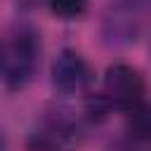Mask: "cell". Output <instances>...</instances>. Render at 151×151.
Instances as JSON below:
<instances>
[{"label": "cell", "mask_w": 151, "mask_h": 151, "mask_svg": "<svg viewBox=\"0 0 151 151\" xmlns=\"http://www.w3.org/2000/svg\"><path fill=\"white\" fill-rule=\"evenodd\" d=\"M52 87L59 94H78L90 83V66L76 50H61L52 61Z\"/></svg>", "instance_id": "4"}, {"label": "cell", "mask_w": 151, "mask_h": 151, "mask_svg": "<svg viewBox=\"0 0 151 151\" xmlns=\"http://www.w3.org/2000/svg\"><path fill=\"white\" fill-rule=\"evenodd\" d=\"M40 151H57V146H50V144H40Z\"/></svg>", "instance_id": "7"}, {"label": "cell", "mask_w": 151, "mask_h": 151, "mask_svg": "<svg viewBox=\"0 0 151 151\" xmlns=\"http://www.w3.org/2000/svg\"><path fill=\"white\" fill-rule=\"evenodd\" d=\"M47 5L59 19H78L87 9V0H47Z\"/></svg>", "instance_id": "6"}, {"label": "cell", "mask_w": 151, "mask_h": 151, "mask_svg": "<svg viewBox=\"0 0 151 151\" xmlns=\"http://www.w3.org/2000/svg\"><path fill=\"white\" fill-rule=\"evenodd\" d=\"M149 24L151 0H109L101 12V40L109 47H130Z\"/></svg>", "instance_id": "1"}, {"label": "cell", "mask_w": 151, "mask_h": 151, "mask_svg": "<svg viewBox=\"0 0 151 151\" xmlns=\"http://www.w3.org/2000/svg\"><path fill=\"white\" fill-rule=\"evenodd\" d=\"M125 130L137 144H149L151 142V104L139 101L132 109H127L125 116Z\"/></svg>", "instance_id": "5"}, {"label": "cell", "mask_w": 151, "mask_h": 151, "mask_svg": "<svg viewBox=\"0 0 151 151\" xmlns=\"http://www.w3.org/2000/svg\"><path fill=\"white\" fill-rule=\"evenodd\" d=\"M0 149H2V142H0Z\"/></svg>", "instance_id": "8"}, {"label": "cell", "mask_w": 151, "mask_h": 151, "mask_svg": "<svg viewBox=\"0 0 151 151\" xmlns=\"http://www.w3.org/2000/svg\"><path fill=\"white\" fill-rule=\"evenodd\" d=\"M146 92V83L144 76L130 66V64H111L104 73V87L101 94L106 97V101L111 106L118 109H132L134 104H139L144 99Z\"/></svg>", "instance_id": "3"}, {"label": "cell", "mask_w": 151, "mask_h": 151, "mask_svg": "<svg viewBox=\"0 0 151 151\" xmlns=\"http://www.w3.org/2000/svg\"><path fill=\"white\" fill-rule=\"evenodd\" d=\"M38 35L21 26L0 42V80L9 90H21L31 83L38 68Z\"/></svg>", "instance_id": "2"}]
</instances>
